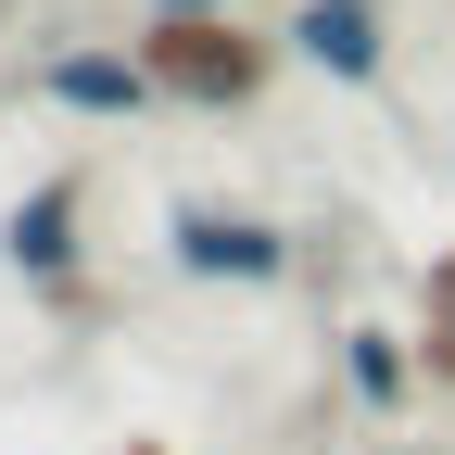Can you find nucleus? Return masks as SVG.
<instances>
[{"instance_id":"nucleus-1","label":"nucleus","mask_w":455,"mask_h":455,"mask_svg":"<svg viewBox=\"0 0 455 455\" xmlns=\"http://www.w3.org/2000/svg\"><path fill=\"white\" fill-rule=\"evenodd\" d=\"M140 64H152V89L178 114H253L278 89V64H291V38H266L241 13H152L140 26Z\"/></svg>"},{"instance_id":"nucleus-2","label":"nucleus","mask_w":455,"mask_h":455,"mask_svg":"<svg viewBox=\"0 0 455 455\" xmlns=\"http://www.w3.org/2000/svg\"><path fill=\"white\" fill-rule=\"evenodd\" d=\"M164 266L178 278H228V291H278L291 278V228H266L241 203H178L164 215Z\"/></svg>"},{"instance_id":"nucleus-3","label":"nucleus","mask_w":455,"mask_h":455,"mask_svg":"<svg viewBox=\"0 0 455 455\" xmlns=\"http://www.w3.org/2000/svg\"><path fill=\"white\" fill-rule=\"evenodd\" d=\"M76 228H89V190H76V178H38L13 215H0V253H13L26 291L76 304V278H89V241H76Z\"/></svg>"},{"instance_id":"nucleus-4","label":"nucleus","mask_w":455,"mask_h":455,"mask_svg":"<svg viewBox=\"0 0 455 455\" xmlns=\"http://www.w3.org/2000/svg\"><path fill=\"white\" fill-rule=\"evenodd\" d=\"M38 101L51 114H152L164 89H152L140 51H51V64H38Z\"/></svg>"},{"instance_id":"nucleus-5","label":"nucleus","mask_w":455,"mask_h":455,"mask_svg":"<svg viewBox=\"0 0 455 455\" xmlns=\"http://www.w3.org/2000/svg\"><path fill=\"white\" fill-rule=\"evenodd\" d=\"M291 64H316V76H341V89H367V76L392 64V38H379L367 0H304V13H291Z\"/></svg>"},{"instance_id":"nucleus-6","label":"nucleus","mask_w":455,"mask_h":455,"mask_svg":"<svg viewBox=\"0 0 455 455\" xmlns=\"http://www.w3.org/2000/svg\"><path fill=\"white\" fill-rule=\"evenodd\" d=\"M418 379H430V367H418V341H405V329H341V392H355L367 418H392Z\"/></svg>"},{"instance_id":"nucleus-7","label":"nucleus","mask_w":455,"mask_h":455,"mask_svg":"<svg viewBox=\"0 0 455 455\" xmlns=\"http://www.w3.org/2000/svg\"><path fill=\"white\" fill-rule=\"evenodd\" d=\"M418 367H430V392H455V253L418 278Z\"/></svg>"},{"instance_id":"nucleus-8","label":"nucleus","mask_w":455,"mask_h":455,"mask_svg":"<svg viewBox=\"0 0 455 455\" xmlns=\"http://www.w3.org/2000/svg\"><path fill=\"white\" fill-rule=\"evenodd\" d=\"M152 13H241V0H152Z\"/></svg>"},{"instance_id":"nucleus-9","label":"nucleus","mask_w":455,"mask_h":455,"mask_svg":"<svg viewBox=\"0 0 455 455\" xmlns=\"http://www.w3.org/2000/svg\"><path fill=\"white\" fill-rule=\"evenodd\" d=\"M127 455H164V443H127Z\"/></svg>"}]
</instances>
